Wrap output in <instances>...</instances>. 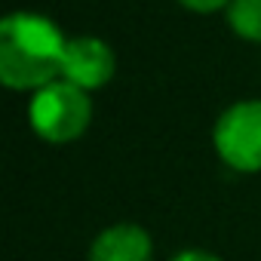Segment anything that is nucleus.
<instances>
[{
	"label": "nucleus",
	"instance_id": "nucleus-1",
	"mask_svg": "<svg viewBox=\"0 0 261 261\" xmlns=\"http://www.w3.org/2000/svg\"><path fill=\"white\" fill-rule=\"evenodd\" d=\"M65 31L43 13L16 10L0 22V83L13 92H37L62 80Z\"/></svg>",
	"mask_w": 261,
	"mask_h": 261
},
{
	"label": "nucleus",
	"instance_id": "nucleus-2",
	"mask_svg": "<svg viewBox=\"0 0 261 261\" xmlns=\"http://www.w3.org/2000/svg\"><path fill=\"white\" fill-rule=\"evenodd\" d=\"M28 123L40 142L71 145V142L83 139V133L92 123V92H86L68 80H56L31 95Z\"/></svg>",
	"mask_w": 261,
	"mask_h": 261
},
{
	"label": "nucleus",
	"instance_id": "nucleus-3",
	"mask_svg": "<svg viewBox=\"0 0 261 261\" xmlns=\"http://www.w3.org/2000/svg\"><path fill=\"white\" fill-rule=\"evenodd\" d=\"M212 151L233 172H261V98H240L215 117Z\"/></svg>",
	"mask_w": 261,
	"mask_h": 261
},
{
	"label": "nucleus",
	"instance_id": "nucleus-4",
	"mask_svg": "<svg viewBox=\"0 0 261 261\" xmlns=\"http://www.w3.org/2000/svg\"><path fill=\"white\" fill-rule=\"evenodd\" d=\"M117 74V53L108 40L95 34H77L68 40L65 49V65H62V80L95 92L105 89Z\"/></svg>",
	"mask_w": 261,
	"mask_h": 261
},
{
	"label": "nucleus",
	"instance_id": "nucleus-5",
	"mask_svg": "<svg viewBox=\"0 0 261 261\" xmlns=\"http://www.w3.org/2000/svg\"><path fill=\"white\" fill-rule=\"evenodd\" d=\"M154 240L142 224L117 221L108 224L89 246L86 261H151Z\"/></svg>",
	"mask_w": 261,
	"mask_h": 261
},
{
	"label": "nucleus",
	"instance_id": "nucleus-6",
	"mask_svg": "<svg viewBox=\"0 0 261 261\" xmlns=\"http://www.w3.org/2000/svg\"><path fill=\"white\" fill-rule=\"evenodd\" d=\"M224 22L240 40L261 43V0H230L224 10Z\"/></svg>",
	"mask_w": 261,
	"mask_h": 261
},
{
	"label": "nucleus",
	"instance_id": "nucleus-7",
	"mask_svg": "<svg viewBox=\"0 0 261 261\" xmlns=\"http://www.w3.org/2000/svg\"><path fill=\"white\" fill-rule=\"evenodd\" d=\"M175 4L188 13H197V16H212V13H224L230 0H175Z\"/></svg>",
	"mask_w": 261,
	"mask_h": 261
},
{
	"label": "nucleus",
	"instance_id": "nucleus-8",
	"mask_svg": "<svg viewBox=\"0 0 261 261\" xmlns=\"http://www.w3.org/2000/svg\"><path fill=\"white\" fill-rule=\"evenodd\" d=\"M169 261H221V255H215V252H209V249H194V246H185V249H178Z\"/></svg>",
	"mask_w": 261,
	"mask_h": 261
}]
</instances>
